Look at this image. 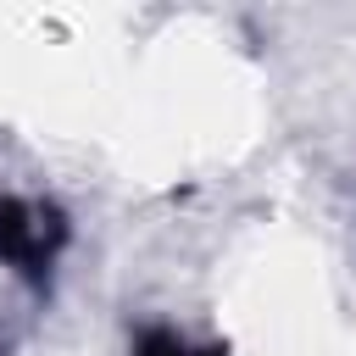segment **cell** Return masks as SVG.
<instances>
[{
    "mask_svg": "<svg viewBox=\"0 0 356 356\" xmlns=\"http://www.w3.org/2000/svg\"><path fill=\"white\" fill-rule=\"evenodd\" d=\"M56 239H61V228H56L44 211H33V206H22V200H0V256H6V261L39 267V261H50Z\"/></svg>",
    "mask_w": 356,
    "mask_h": 356,
    "instance_id": "1",
    "label": "cell"
},
{
    "mask_svg": "<svg viewBox=\"0 0 356 356\" xmlns=\"http://www.w3.org/2000/svg\"><path fill=\"white\" fill-rule=\"evenodd\" d=\"M139 356H217V350H189V345H178V339L156 334V339H145V350H139Z\"/></svg>",
    "mask_w": 356,
    "mask_h": 356,
    "instance_id": "2",
    "label": "cell"
}]
</instances>
